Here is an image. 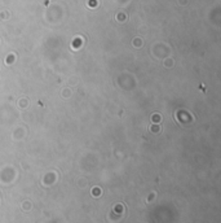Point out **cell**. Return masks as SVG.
<instances>
[{
    "label": "cell",
    "mask_w": 221,
    "mask_h": 223,
    "mask_svg": "<svg viewBox=\"0 0 221 223\" xmlns=\"http://www.w3.org/2000/svg\"><path fill=\"white\" fill-rule=\"evenodd\" d=\"M100 193H101V192H100V188H94V189H93V195H97V196H98Z\"/></svg>",
    "instance_id": "obj_1"
}]
</instances>
